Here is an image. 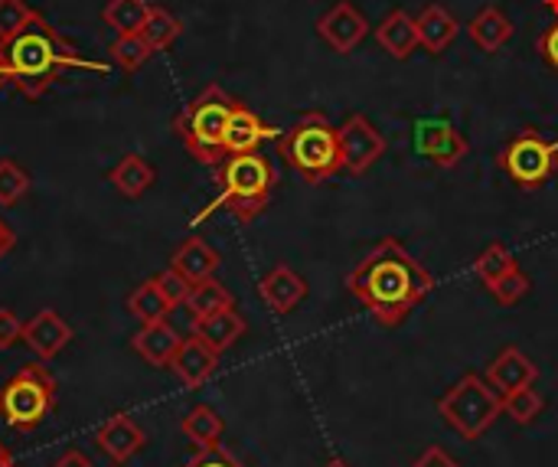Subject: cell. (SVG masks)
<instances>
[{
	"instance_id": "29",
	"label": "cell",
	"mask_w": 558,
	"mask_h": 467,
	"mask_svg": "<svg viewBox=\"0 0 558 467\" xmlns=\"http://www.w3.org/2000/svg\"><path fill=\"white\" fill-rule=\"evenodd\" d=\"M180 33H183V23H180L170 10H163V7H150L147 20H144V26H141V36H144V43H147L154 52L173 46V39H177Z\"/></svg>"
},
{
	"instance_id": "47",
	"label": "cell",
	"mask_w": 558,
	"mask_h": 467,
	"mask_svg": "<svg viewBox=\"0 0 558 467\" xmlns=\"http://www.w3.org/2000/svg\"><path fill=\"white\" fill-rule=\"evenodd\" d=\"M10 467H16V465H10Z\"/></svg>"
},
{
	"instance_id": "39",
	"label": "cell",
	"mask_w": 558,
	"mask_h": 467,
	"mask_svg": "<svg viewBox=\"0 0 558 467\" xmlns=\"http://www.w3.org/2000/svg\"><path fill=\"white\" fill-rule=\"evenodd\" d=\"M23 337V324L10 308H0V350H10Z\"/></svg>"
},
{
	"instance_id": "41",
	"label": "cell",
	"mask_w": 558,
	"mask_h": 467,
	"mask_svg": "<svg viewBox=\"0 0 558 467\" xmlns=\"http://www.w3.org/2000/svg\"><path fill=\"white\" fill-rule=\"evenodd\" d=\"M52 467H95V465H92L82 452H65V455H62V458H59Z\"/></svg>"
},
{
	"instance_id": "14",
	"label": "cell",
	"mask_w": 558,
	"mask_h": 467,
	"mask_svg": "<svg viewBox=\"0 0 558 467\" xmlns=\"http://www.w3.org/2000/svg\"><path fill=\"white\" fill-rule=\"evenodd\" d=\"M258 295L262 301L275 311V314H291L304 298H307V282L288 268V265H275L262 282H258Z\"/></svg>"
},
{
	"instance_id": "4",
	"label": "cell",
	"mask_w": 558,
	"mask_h": 467,
	"mask_svg": "<svg viewBox=\"0 0 558 467\" xmlns=\"http://www.w3.org/2000/svg\"><path fill=\"white\" fill-rule=\"evenodd\" d=\"M278 154L311 187H320L343 170L337 128L324 111H304L284 134H278Z\"/></svg>"
},
{
	"instance_id": "40",
	"label": "cell",
	"mask_w": 558,
	"mask_h": 467,
	"mask_svg": "<svg viewBox=\"0 0 558 467\" xmlns=\"http://www.w3.org/2000/svg\"><path fill=\"white\" fill-rule=\"evenodd\" d=\"M412 467H461V465H458V462H454V458H451L445 448L432 445L425 455H418V458H415V465Z\"/></svg>"
},
{
	"instance_id": "11",
	"label": "cell",
	"mask_w": 558,
	"mask_h": 467,
	"mask_svg": "<svg viewBox=\"0 0 558 467\" xmlns=\"http://www.w3.org/2000/svg\"><path fill=\"white\" fill-rule=\"evenodd\" d=\"M317 36L340 56L353 52L366 36H369V20L363 16L360 7L350 0H337L320 20H317Z\"/></svg>"
},
{
	"instance_id": "12",
	"label": "cell",
	"mask_w": 558,
	"mask_h": 467,
	"mask_svg": "<svg viewBox=\"0 0 558 467\" xmlns=\"http://www.w3.org/2000/svg\"><path fill=\"white\" fill-rule=\"evenodd\" d=\"M500 396H510L523 386H536L539 380V367L517 347H507L497 354V360L487 367V376H484Z\"/></svg>"
},
{
	"instance_id": "2",
	"label": "cell",
	"mask_w": 558,
	"mask_h": 467,
	"mask_svg": "<svg viewBox=\"0 0 558 467\" xmlns=\"http://www.w3.org/2000/svg\"><path fill=\"white\" fill-rule=\"evenodd\" d=\"M7 79L26 98H43L69 65H78V52L49 26L46 16H33L20 33L0 43Z\"/></svg>"
},
{
	"instance_id": "38",
	"label": "cell",
	"mask_w": 558,
	"mask_h": 467,
	"mask_svg": "<svg viewBox=\"0 0 558 467\" xmlns=\"http://www.w3.org/2000/svg\"><path fill=\"white\" fill-rule=\"evenodd\" d=\"M536 49H539V56H543V62L558 72V16L543 29V36H539V43H536Z\"/></svg>"
},
{
	"instance_id": "27",
	"label": "cell",
	"mask_w": 558,
	"mask_h": 467,
	"mask_svg": "<svg viewBox=\"0 0 558 467\" xmlns=\"http://www.w3.org/2000/svg\"><path fill=\"white\" fill-rule=\"evenodd\" d=\"M520 265H517V259H513V252L507 249V246H500V242H490L477 259H474V272H477V278L484 282V288L490 291L494 285H500L507 275H513Z\"/></svg>"
},
{
	"instance_id": "34",
	"label": "cell",
	"mask_w": 558,
	"mask_h": 467,
	"mask_svg": "<svg viewBox=\"0 0 558 467\" xmlns=\"http://www.w3.org/2000/svg\"><path fill=\"white\" fill-rule=\"evenodd\" d=\"M33 16H36V10L26 0H0V43L10 39L13 33H20Z\"/></svg>"
},
{
	"instance_id": "33",
	"label": "cell",
	"mask_w": 558,
	"mask_h": 467,
	"mask_svg": "<svg viewBox=\"0 0 558 467\" xmlns=\"http://www.w3.org/2000/svg\"><path fill=\"white\" fill-rule=\"evenodd\" d=\"M29 193V173L16 160H0V206H13Z\"/></svg>"
},
{
	"instance_id": "23",
	"label": "cell",
	"mask_w": 558,
	"mask_h": 467,
	"mask_svg": "<svg viewBox=\"0 0 558 467\" xmlns=\"http://www.w3.org/2000/svg\"><path fill=\"white\" fill-rule=\"evenodd\" d=\"M95 442H98V448H101L111 462L121 465V462L134 458V455L144 448V432H141L128 416H114V419H108V422L98 429Z\"/></svg>"
},
{
	"instance_id": "6",
	"label": "cell",
	"mask_w": 558,
	"mask_h": 467,
	"mask_svg": "<svg viewBox=\"0 0 558 467\" xmlns=\"http://www.w3.org/2000/svg\"><path fill=\"white\" fill-rule=\"evenodd\" d=\"M438 412L451 432L468 442H477L504 416V396L484 376L468 373L438 399Z\"/></svg>"
},
{
	"instance_id": "30",
	"label": "cell",
	"mask_w": 558,
	"mask_h": 467,
	"mask_svg": "<svg viewBox=\"0 0 558 467\" xmlns=\"http://www.w3.org/2000/svg\"><path fill=\"white\" fill-rule=\"evenodd\" d=\"M147 13H150V3H147V0H108V7H105V23H108L118 36H128V33H141Z\"/></svg>"
},
{
	"instance_id": "3",
	"label": "cell",
	"mask_w": 558,
	"mask_h": 467,
	"mask_svg": "<svg viewBox=\"0 0 558 467\" xmlns=\"http://www.w3.org/2000/svg\"><path fill=\"white\" fill-rule=\"evenodd\" d=\"M216 183H219V196L199 219H206L213 209L222 206L239 223H252V219H258L265 213V206L271 200V190L278 183V173H275L268 157H262L258 151H248V154H229L216 167Z\"/></svg>"
},
{
	"instance_id": "1",
	"label": "cell",
	"mask_w": 558,
	"mask_h": 467,
	"mask_svg": "<svg viewBox=\"0 0 558 467\" xmlns=\"http://www.w3.org/2000/svg\"><path fill=\"white\" fill-rule=\"evenodd\" d=\"M347 288L379 327H396L435 291V275L399 239L386 236L347 275Z\"/></svg>"
},
{
	"instance_id": "8",
	"label": "cell",
	"mask_w": 558,
	"mask_h": 467,
	"mask_svg": "<svg viewBox=\"0 0 558 467\" xmlns=\"http://www.w3.org/2000/svg\"><path fill=\"white\" fill-rule=\"evenodd\" d=\"M500 170L520 190H539L558 170V141H546L536 128L517 131L500 151Z\"/></svg>"
},
{
	"instance_id": "19",
	"label": "cell",
	"mask_w": 558,
	"mask_h": 467,
	"mask_svg": "<svg viewBox=\"0 0 558 467\" xmlns=\"http://www.w3.org/2000/svg\"><path fill=\"white\" fill-rule=\"evenodd\" d=\"M418 23V43L432 52V56H441L461 33V23L454 13H448L441 3H428L422 7V13L415 16Z\"/></svg>"
},
{
	"instance_id": "37",
	"label": "cell",
	"mask_w": 558,
	"mask_h": 467,
	"mask_svg": "<svg viewBox=\"0 0 558 467\" xmlns=\"http://www.w3.org/2000/svg\"><path fill=\"white\" fill-rule=\"evenodd\" d=\"M183 467H245L239 458H232L226 448L213 445V448H199Z\"/></svg>"
},
{
	"instance_id": "15",
	"label": "cell",
	"mask_w": 558,
	"mask_h": 467,
	"mask_svg": "<svg viewBox=\"0 0 558 467\" xmlns=\"http://www.w3.org/2000/svg\"><path fill=\"white\" fill-rule=\"evenodd\" d=\"M268 137H278V128L265 124L252 108H245L242 101L232 108L229 115V124H226V157L229 154H248V151H258L262 141Z\"/></svg>"
},
{
	"instance_id": "16",
	"label": "cell",
	"mask_w": 558,
	"mask_h": 467,
	"mask_svg": "<svg viewBox=\"0 0 558 467\" xmlns=\"http://www.w3.org/2000/svg\"><path fill=\"white\" fill-rule=\"evenodd\" d=\"M23 340L26 347L39 357V360H52L69 340H72V327L56 314V311H39L29 324H23Z\"/></svg>"
},
{
	"instance_id": "21",
	"label": "cell",
	"mask_w": 558,
	"mask_h": 467,
	"mask_svg": "<svg viewBox=\"0 0 558 467\" xmlns=\"http://www.w3.org/2000/svg\"><path fill=\"white\" fill-rule=\"evenodd\" d=\"M468 36L481 52H500L513 39V20L500 7H484L471 16Z\"/></svg>"
},
{
	"instance_id": "44",
	"label": "cell",
	"mask_w": 558,
	"mask_h": 467,
	"mask_svg": "<svg viewBox=\"0 0 558 467\" xmlns=\"http://www.w3.org/2000/svg\"><path fill=\"white\" fill-rule=\"evenodd\" d=\"M3 82H10V79H7V65H3V52H0V88H3Z\"/></svg>"
},
{
	"instance_id": "18",
	"label": "cell",
	"mask_w": 558,
	"mask_h": 467,
	"mask_svg": "<svg viewBox=\"0 0 558 467\" xmlns=\"http://www.w3.org/2000/svg\"><path fill=\"white\" fill-rule=\"evenodd\" d=\"M376 43L392 56V59H409L422 43H418V23L405 10H389L383 23L376 26Z\"/></svg>"
},
{
	"instance_id": "9",
	"label": "cell",
	"mask_w": 558,
	"mask_h": 467,
	"mask_svg": "<svg viewBox=\"0 0 558 467\" xmlns=\"http://www.w3.org/2000/svg\"><path fill=\"white\" fill-rule=\"evenodd\" d=\"M337 141H340V164L343 173L350 177H363L383 154H386V137L383 131L373 128V121L366 115H350L340 128H337Z\"/></svg>"
},
{
	"instance_id": "32",
	"label": "cell",
	"mask_w": 558,
	"mask_h": 467,
	"mask_svg": "<svg viewBox=\"0 0 558 467\" xmlns=\"http://www.w3.org/2000/svg\"><path fill=\"white\" fill-rule=\"evenodd\" d=\"M150 56H154V49L144 43L141 33H128V36H118V39L111 43V59H114V65L124 69V72L141 69Z\"/></svg>"
},
{
	"instance_id": "42",
	"label": "cell",
	"mask_w": 558,
	"mask_h": 467,
	"mask_svg": "<svg viewBox=\"0 0 558 467\" xmlns=\"http://www.w3.org/2000/svg\"><path fill=\"white\" fill-rule=\"evenodd\" d=\"M13 242H16V236H13V229L0 219V259L13 249Z\"/></svg>"
},
{
	"instance_id": "17",
	"label": "cell",
	"mask_w": 558,
	"mask_h": 467,
	"mask_svg": "<svg viewBox=\"0 0 558 467\" xmlns=\"http://www.w3.org/2000/svg\"><path fill=\"white\" fill-rule=\"evenodd\" d=\"M245 331H248V324H245V318L235 311V304H232V308H222V311H216V314H206V318H193V334H196L199 340H206L216 354L235 347V344L242 340Z\"/></svg>"
},
{
	"instance_id": "36",
	"label": "cell",
	"mask_w": 558,
	"mask_h": 467,
	"mask_svg": "<svg viewBox=\"0 0 558 467\" xmlns=\"http://www.w3.org/2000/svg\"><path fill=\"white\" fill-rule=\"evenodd\" d=\"M157 285H160V291L167 295V301L177 308V304H186V295H190V282L180 275V272H173V268H167L163 275H157Z\"/></svg>"
},
{
	"instance_id": "22",
	"label": "cell",
	"mask_w": 558,
	"mask_h": 467,
	"mask_svg": "<svg viewBox=\"0 0 558 467\" xmlns=\"http://www.w3.org/2000/svg\"><path fill=\"white\" fill-rule=\"evenodd\" d=\"M219 262H222L219 252H216L209 242H203L199 236H193V239H186V242L173 252L170 268L180 272L190 285H196V282L213 278V275L219 272Z\"/></svg>"
},
{
	"instance_id": "26",
	"label": "cell",
	"mask_w": 558,
	"mask_h": 467,
	"mask_svg": "<svg viewBox=\"0 0 558 467\" xmlns=\"http://www.w3.org/2000/svg\"><path fill=\"white\" fill-rule=\"evenodd\" d=\"M170 308H173V304H170V301H167V295L160 291L157 278H150V282L137 285V288L131 291V298H128V311H131L141 324L167 321Z\"/></svg>"
},
{
	"instance_id": "10",
	"label": "cell",
	"mask_w": 558,
	"mask_h": 467,
	"mask_svg": "<svg viewBox=\"0 0 558 467\" xmlns=\"http://www.w3.org/2000/svg\"><path fill=\"white\" fill-rule=\"evenodd\" d=\"M415 151L428 164H435L441 170H451V167H458L468 157L471 144H468V137L451 121L428 118V121H418L415 124Z\"/></svg>"
},
{
	"instance_id": "31",
	"label": "cell",
	"mask_w": 558,
	"mask_h": 467,
	"mask_svg": "<svg viewBox=\"0 0 558 467\" xmlns=\"http://www.w3.org/2000/svg\"><path fill=\"white\" fill-rule=\"evenodd\" d=\"M546 409L543 393H536V386H523L510 396H504V412L517 422V426H533Z\"/></svg>"
},
{
	"instance_id": "24",
	"label": "cell",
	"mask_w": 558,
	"mask_h": 467,
	"mask_svg": "<svg viewBox=\"0 0 558 467\" xmlns=\"http://www.w3.org/2000/svg\"><path fill=\"white\" fill-rule=\"evenodd\" d=\"M108 180H111V187H114L121 196L137 200V196H144V193L150 190V183L157 180V173H154V167H150L141 154H124V157L114 164V170L108 173Z\"/></svg>"
},
{
	"instance_id": "13",
	"label": "cell",
	"mask_w": 558,
	"mask_h": 467,
	"mask_svg": "<svg viewBox=\"0 0 558 467\" xmlns=\"http://www.w3.org/2000/svg\"><path fill=\"white\" fill-rule=\"evenodd\" d=\"M216 367H219V354L206 340H199L196 334L180 344V350H177V357L170 363V370L177 373V380L183 386H190V390H199L216 373Z\"/></svg>"
},
{
	"instance_id": "35",
	"label": "cell",
	"mask_w": 558,
	"mask_h": 467,
	"mask_svg": "<svg viewBox=\"0 0 558 467\" xmlns=\"http://www.w3.org/2000/svg\"><path fill=\"white\" fill-rule=\"evenodd\" d=\"M530 288H533L530 275H526L523 268H517V272H513V275H507L500 285H494V288H490V295H494L504 308H513V304H520V301L530 295Z\"/></svg>"
},
{
	"instance_id": "25",
	"label": "cell",
	"mask_w": 558,
	"mask_h": 467,
	"mask_svg": "<svg viewBox=\"0 0 558 467\" xmlns=\"http://www.w3.org/2000/svg\"><path fill=\"white\" fill-rule=\"evenodd\" d=\"M180 429H183V435H186L196 448H213V445H219V439H222V432H226V422H222V416H219L216 409L196 406V409L186 412V419H183Z\"/></svg>"
},
{
	"instance_id": "7",
	"label": "cell",
	"mask_w": 558,
	"mask_h": 467,
	"mask_svg": "<svg viewBox=\"0 0 558 467\" xmlns=\"http://www.w3.org/2000/svg\"><path fill=\"white\" fill-rule=\"evenodd\" d=\"M56 409V380L46 367L29 363L0 386V416L7 426L29 432Z\"/></svg>"
},
{
	"instance_id": "20",
	"label": "cell",
	"mask_w": 558,
	"mask_h": 467,
	"mask_svg": "<svg viewBox=\"0 0 558 467\" xmlns=\"http://www.w3.org/2000/svg\"><path fill=\"white\" fill-rule=\"evenodd\" d=\"M131 344L141 354V360H147L150 367H170L183 340L167 321H154V324H141Z\"/></svg>"
},
{
	"instance_id": "43",
	"label": "cell",
	"mask_w": 558,
	"mask_h": 467,
	"mask_svg": "<svg viewBox=\"0 0 558 467\" xmlns=\"http://www.w3.org/2000/svg\"><path fill=\"white\" fill-rule=\"evenodd\" d=\"M10 465H13V458H10V452L0 445V467H10Z\"/></svg>"
},
{
	"instance_id": "28",
	"label": "cell",
	"mask_w": 558,
	"mask_h": 467,
	"mask_svg": "<svg viewBox=\"0 0 558 467\" xmlns=\"http://www.w3.org/2000/svg\"><path fill=\"white\" fill-rule=\"evenodd\" d=\"M186 308L193 318H206V314H216L222 308H232V295L222 282L216 278H206V282H196L186 295Z\"/></svg>"
},
{
	"instance_id": "45",
	"label": "cell",
	"mask_w": 558,
	"mask_h": 467,
	"mask_svg": "<svg viewBox=\"0 0 558 467\" xmlns=\"http://www.w3.org/2000/svg\"><path fill=\"white\" fill-rule=\"evenodd\" d=\"M324 467H350V465H347L343 458H330V462H327V465H324Z\"/></svg>"
},
{
	"instance_id": "5",
	"label": "cell",
	"mask_w": 558,
	"mask_h": 467,
	"mask_svg": "<svg viewBox=\"0 0 558 467\" xmlns=\"http://www.w3.org/2000/svg\"><path fill=\"white\" fill-rule=\"evenodd\" d=\"M239 101L219 88V85H206L173 121L177 137L183 141V147L190 151L193 160L219 167L226 160V124L229 115Z\"/></svg>"
},
{
	"instance_id": "46",
	"label": "cell",
	"mask_w": 558,
	"mask_h": 467,
	"mask_svg": "<svg viewBox=\"0 0 558 467\" xmlns=\"http://www.w3.org/2000/svg\"><path fill=\"white\" fill-rule=\"evenodd\" d=\"M543 3H546V7H549V10L558 16V0H543Z\"/></svg>"
}]
</instances>
